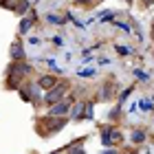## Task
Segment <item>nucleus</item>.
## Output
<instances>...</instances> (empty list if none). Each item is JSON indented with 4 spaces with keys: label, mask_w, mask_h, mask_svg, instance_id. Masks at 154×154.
Segmentation results:
<instances>
[{
    "label": "nucleus",
    "mask_w": 154,
    "mask_h": 154,
    "mask_svg": "<svg viewBox=\"0 0 154 154\" xmlns=\"http://www.w3.org/2000/svg\"><path fill=\"white\" fill-rule=\"evenodd\" d=\"M117 53H119V55H130V53H132V48H130V46H121V44H117Z\"/></svg>",
    "instance_id": "nucleus-19"
},
{
    "label": "nucleus",
    "mask_w": 154,
    "mask_h": 154,
    "mask_svg": "<svg viewBox=\"0 0 154 154\" xmlns=\"http://www.w3.org/2000/svg\"><path fill=\"white\" fill-rule=\"evenodd\" d=\"M29 44H31V46H40V44H42V40H40V38H31V40H29Z\"/></svg>",
    "instance_id": "nucleus-23"
},
{
    "label": "nucleus",
    "mask_w": 154,
    "mask_h": 154,
    "mask_svg": "<svg viewBox=\"0 0 154 154\" xmlns=\"http://www.w3.org/2000/svg\"><path fill=\"white\" fill-rule=\"evenodd\" d=\"M77 75H79V77H95L97 71H95V68H79V71H77Z\"/></svg>",
    "instance_id": "nucleus-15"
},
{
    "label": "nucleus",
    "mask_w": 154,
    "mask_h": 154,
    "mask_svg": "<svg viewBox=\"0 0 154 154\" xmlns=\"http://www.w3.org/2000/svg\"><path fill=\"white\" fill-rule=\"evenodd\" d=\"M93 110H95V106H93L90 101H88V103H84V112H82V119H93V115H95Z\"/></svg>",
    "instance_id": "nucleus-12"
},
{
    "label": "nucleus",
    "mask_w": 154,
    "mask_h": 154,
    "mask_svg": "<svg viewBox=\"0 0 154 154\" xmlns=\"http://www.w3.org/2000/svg\"><path fill=\"white\" fill-rule=\"evenodd\" d=\"M139 108H141L143 112H152V110H154V101L152 99H141V101H139Z\"/></svg>",
    "instance_id": "nucleus-10"
},
{
    "label": "nucleus",
    "mask_w": 154,
    "mask_h": 154,
    "mask_svg": "<svg viewBox=\"0 0 154 154\" xmlns=\"http://www.w3.org/2000/svg\"><path fill=\"white\" fill-rule=\"evenodd\" d=\"M99 154H119V152H117L115 148H106V150H101Z\"/></svg>",
    "instance_id": "nucleus-24"
},
{
    "label": "nucleus",
    "mask_w": 154,
    "mask_h": 154,
    "mask_svg": "<svg viewBox=\"0 0 154 154\" xmlns=\"http://www.w3.org/2000/svg\"><path fill=\"white\" fill-rule=\"evenodd\" d=\"M68 123V119L66 117H44V119H40V121L35 123V128H38V132L42 137H48L51 132H60L64 125Z\"/></svg>",
    "instance_id": "nucleus-1"
},
{
    "label": "nucleus",
    "mask_w": 154,
    "mask_h": 154,
    "mask_svg": "<svg viewBox=\"0 0 154 154\" xmlns=\"http://www.w3.org/2000/svg\"><path fill=\"white\" fill-rule=\"evenodd\" d=\"M53 44H55V46H64V40H62L60 35H55V38H53Z\"/></svg>",
    "instance_id": "nucleus-22"
},
{
    "label": "nucleus",
    "mask_w": 154,
    "mask_h": 154,
    "mask_svg": "<svg viewBox=\"0 0 154 154\" xmlns=\"http://www.w3.org/2000/svg\"><path fill=\"white\" fill-rule=\"evenodd\" d=\"M101 22H115V13H112V11L101 13Z\"/></svg>",
    "instance_id": "nucleus-20"
},
{
    "label": "nucleus",
    "mask_w": 154,
    "mask_h": 154,
    "mask_svg": "<svg viewBox=\"0 0 154 154\" xmlns=\"http://www.w3.org/2000/svg\"><path fill=\"white\" fill-rule=\"evenodd\" d=\"M112 24L117 26V29H119V31H125V35H128V33L132 31V26H130L128 22H123V20H115V22H112Z\"/></svg>",
    "instance_id": "nucleus-13"
},
{
    "label": "nucleus",
    "mask_w": 154,
    "mask_h": 154,
    "mask_svg": "<svg viewBox=\"0 0 154 154\" xmlns=\"http://www.w3.org/2000/svg\"><path fill=\"white\" fill-rule=\"evenodd\" d=\"M123 154H137V150H128V152H123Z\"/></svg>",
    "instance_id": "nucleus-26"
},
{
    "label": "nucleus",
    "mask_w": 154,
    "mask_h": 154,
    "mask_svg": "<svg viewBox=\"0 0 154 154\" xmlns=\"http://www.w3.org/2000/svg\"><path fill=\"white\" fill-rule=\"evenodd\" d=\"M143 5H145V7H152V5H154V0H143Z\"/></svg>",
    "instance_id": "nucleus-25"
},
{
    "label": "nucleus",
    "mask_w": 154,
    "mask_h": 154,
    "mask_svg": "<svg viewBox=\"0 0 154 154\" xmlns=\"http://www.w3.org/2000/svg\"><path fill=\"white\" fill-rule=\"evenodd\" d=\"M68 82H60L55 88H51V90H46V95L42 97L44 99V103H48V106H53V103H57V101H62V99H66V95H68Z\"/></svg>",
    "instance_id": "nucleus-2"
},
{
    "label": "nucleus",
    "mask_w": 154,
    "mask_h": 154,
    "mask_svg": "<svg viewBox=\"0 0 154 154\" xmlns=\"http://www.w3.org/2000/svg\"><path fill=\"white\" fill-rule=\"evenodd\" d=\"M9 55H11V60H13V62H24V44H22L20 40L11 42V46H9Z\"/></svg>",
    "instance_id": "nucleus-6"
},
{
    "label": "nucleus",
    "mask_w": 154,
    "mask_h": 154,
    "mask_svg": "<svg viewBox=\"0 0 154 154\" xmlns=\"http://www.w3.org/2000/svg\"><path fill=\"white\" fill-rule=\"evenodd\" d=\"M134 77H137V82H150V75L141 71V68H134Z\"/></svg>",
    "instance_id": "nucleus-14"
},
{
    "label": "nucleus",
    "mask_w": 154,
    "mask_h": 154,
    "mask_svg": "<svg viewBox=\"0 0 154 154\" xmlns=\"http://www.w3.org/2000/svg\"><path fill=\"white\" fill-rule=\"evenodd\" d=\"M68 152H71V154H86V150H84L79 143H71V145H68Z\"/></svg>",
    "instance_id": "nucleus-16"
},
{
    "label": "nucleus",
    "mask_w": 154,
    "mask_h": 154,
    "mask_svg": "<svg viewBox=\"0 0 154 154\" xmlns=\"http://www.w3.org/2000/svg\"><path fill=\"white\" fill-rule=\"evenodd\" d=\"M60 84V79L57 77H53V75H42V77H38V86L40 88H44V90H51V88H55Z\"/></svg>",
    "instance_id": "nucleus-7"
},
{
    "label": "nucleus",
    "mask_w": 154,
    "mask_h": 154,
    "mask_svg": "<svg viewBox=\"0 0 154 154\" xmlns=\"http://www.w3.org/2000/svg\"><path fill=\"white\" fill-rule=\"evenodd\" d=\"M71 110H73V112H71V115H73V119H82V110H84V103H75V106H73Z\"/></svg>",
    "instance_id": "nucleus-17"
},
{
    "label": "nucleus",
    "mask_w": 154,
    "mask_h": 154,
    "mask_svg": "<svg viewBox=\"0 0 154 154\" xmlns=\"http://www.w3.org/2000/svg\"><path fill=\"white\" fill-rule=\"evenodd\" d=\"M128 2H132V0H128Z\"/></svg>",
    "instance_id": "nucleus-29"
},
{
    "label": "nucleus",
    "mask_w": 154,
    "mask_h": 154,
    "mask_svg": "<svg viewBox=\"0 0 154 154\" xmlns=\"http://www.w3.org/2000/svg\"><path fill=\"white\" fill-rule=\"evenodd\" d=\"M35 22H38V13H35V11L31 9V13H29V16L20 20V24H18V33H20V35H24V33H29V31L33 29V24H35Z\"/></svg>",
    "instance_id": "nucleus-5"
},
{
    "label": "nucleus",
    "mask_w": 154,
    "mask_h": 154,
    "mask_svg": "<svg viewBox=\"0 0 154 154\" xmlns=\"http://www.w3.org/2000/svg\"><path fill=\"white\" fill-rule=\"evenodd\" d=\"M90 2H101V0H90Z\"/></svg>",
    "instance_id": "nucleus-27"
},
{
    "label": "nucleus",
    "mask_w": 154,
    "mask_h": 154,
    "mask_svg": "<svg viewBox=\"0 0 154 154\" xmlns=\"http://www.w3.org/2000/svg\"><path fill=\"white\" fill-rule=\"evenodd\" d=\"M46 22H51V24H64V22H66V16L62 18V16H55V13H48V16H46Z\"/></svg>",
    "instance_id": "nucleus-11"
},
{
    "label": "nucleus",
    "mask_w": 154,
    "mask_h": 154,
    "mask_svg": "<svg viewBox=\"0 0 154 154\" xmlns=\"http://www.w3.org/2000/svg\"><path fill=\"white\" fill-rule=\"evenodd\" d=\"M53 154H60V152H53Z\"/></svg>",
    "instance_id": "nucleus-28"
},
{
    "label": "nucleus",
    "mask_w": 154,
    "mask_h": 154,
    "mask_svg": "<svg viewBox=\"0 0 154 154\" xmlns=\"http://www.w3.org/2000/svg\"><path fill=\"white\" fill-rule=\"evenodd\" d=\"M130 139H132V143H143L145 139H148V134H145L143 130H132V134H130Z\"/></svg>",
    "instance_id": "nucleus-8"
},
{
    "label": "nucleus",
    "mask_w": 154,
    "mask_h": 154,
    "mask_svg": "<svg viewBox=\"0 0 154 154\" xmlns=\"http://www.w3.org/2000/svg\"><path fill=\"white\" fill-rule=\"evenodd\" d=\"M123 141V132L117 130V128H103L101 130V143L103 148H115Z\"/></svg>",
    "instance_id": "nucleus-3"
},
{
    "label": "nucleus",
    "mask_w": 154,
    "mask_h": 154,
    "mask_svg": "<svg viewBox=\"0 0 154 154\" xmlns=\"http://www.w3.org/2000/svg\"><path fill=\"white\" fill-rule=\"evenodd\" d=\"M132 90H134V86H128L125 90H121V95H119V99H121V101H125V99H128V97H130V93H132Z\"/></svg>",
    "instance_id": "nucleus-18"
},
{
    "label": "nucleus",
    "mask_w": 154,
    "mask_h": 154,
    "mask_svg": "<svg viewBox=\"0 0 154 154\" xmlns=\"http://www.w3.org/2000/svg\"><path fill=\"white\" fill-rule=\"evenodd\" d=\"M20 2H22V0H0V7H2V9H9V11H16Z\"/></svg>",
    "instance_id": "nucleus-9"
},
{
    "label": "nucleus",
    "mask_w": 154,
    "mask_h": 154,
    "mask_svg": "<svg viewBox=\"0 0 154 154\" xmlns=\"http://www.w3.org/2000/svg\"><path fill=\"white\" fill-rule=\"evenodd\" d=\"M71 103H73V97H66V99L53 103L51 110H48V115H51V117H64L68 110H71Z\"/></svg>",
    "instance_id": "nucleus-4"
},
{
    "label": "nucleus",
    "mask_w": 154,
    "mask_h": 154,
    "mask_svg": "<svg viewBox=\"0 0 154 154\" xmlns=\"http://www.w3.org/2000/svg\"><path fill=\"white\" fill-rule=\"evenodd\" d=\"M46 64L51 66V68H55V71H57V73H62V68H60L57 64H55V60H46Z\"/></svg>",
    "instance_id": "nucleus-21"
},
{
    "label": "nucleus",
    "mask_w": 154,
    "mask_h": 154,
    "mask_svg": "<svg viewBox=\"0 0 154 154\" xmlns=\"http://www.w3.org/2000/svg\"><path fill=\"white\" fill-rule=\"evenodd\" d=\"M152 112H154V110H152Z\"/></svg>",
    "instance_id": "nucleus-30"
}]
</instances>
